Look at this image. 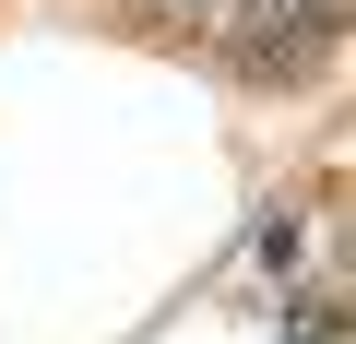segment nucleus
<instances>
[{"instance_id": "1", "label": "nucleus", "mask_w": 356, "mask_h": 344, "mask_svg": "<svg viewBox=\"0 0 356 344\" xmlns=\"http://www.w3.org/2000/svg\"><path fill=\"white\" fill-rule=\"evenodd\" d=\"M202 83L250 95V107H309L332 72H344V24H273V13H226L202 48H191Z\"/></svg>"}]
</instances>
